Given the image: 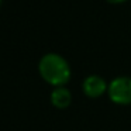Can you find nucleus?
Listing matches in <instances>:
<instances>
[{
  "label": "nucleus",
  "mask_w": 131,
  "mask_h": 131,
  "mask_svg": "<svg viewBox=\"0 0 131 131\" xmlns=\"http://www.w3.org/2000/svg\"><path fill=\"white\" fill-rule=\"evenodd\" d=\"M72 102V94L71 92L68 90L63 86H59V88H55L51 93V103L55 106L57 108H68L69 104Z\"/></svg>",
  "instance_id": "20e7f679"
},
{
  "label": "nucleus",
  "mask_w": 131,
  "mask_h": 131,
  "mask_svg": "<svg viewBox=\"0 0 131 131\" xmlns=\"http://www.w3.org/2000/svg\"><path fill=\"white\" fill-rule=\"evenodd\" d=\"M38 71H40L41 78L55 88L66 85L71 79V68L65 58L52 52L41 58L38 63Z\"/></svg>",
  "instance_id": "f257e3e1"
},
{
  "label": "nucleus",
  "mask_w": 131,
  "mask_h": 131,
  "mask_svg": "<svg viewBox=\"0 0 131 131\" xmlns=\"http://www.w3.org/2000/svg\"><path fill=\"white\" fill-rule=\"evenodd\" d=\"M106 2H108V3H113V4H118V3L125 2V0H106Z\"/></svg>",
  "instance_id": "39448f33"
},
{
  "label": "nucleus",
  "mask_w": 131,
  "mask_h": 131,
  "mask_svg": "<svg viewBox=\"0 0 131 131\" xmlns=\"http://www.w3.org/2000/svg\"><path fill=\"white\" fill-rule=\"evenodd\" d=\"M0 4H2V0H0Z\"/></svg>",
  "instance_id": "423d86ee"
},
{
  "label": "nucleus",
  "mask_w": 131,
  "mask_h": 131,
  "mask_svg": "<svg viewBox=\"0 0 131 131\" xmlns=\"http://www.w3.org/2000/svg\"><path fill=\"white\" fill-rule=\"evenodd\" d=\"M108 97L113 103L121 106L131 104V78L120 76L108 83Z\"/></svg>",
  "instance_id": "f03ea898"
},
{
  "label": "nucleus",
  "mask_w": 131,
  "mask_h": 131,
  "mask_svg": "<svg viewBox=\"0 0 131 131\" xmlns=\"http://www.w3.org/2000/svg\"><path fill=\"white\" fill-rule=\"evenodd\" d=\"M83 93L90 99H97L102 94H104L108 89V85L102 76L99 75H89L82 83Z\"/></svg>",
  "instance_id": "7ed1b4c3"
}]
</instances>
